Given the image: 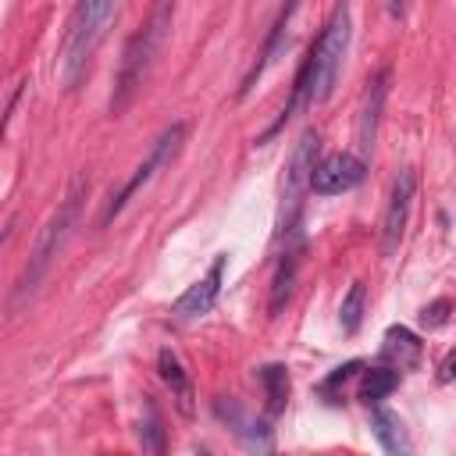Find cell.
I'll return each instance as SVG.
<instances>
[{
	"label": "cell",
	"mask_w": 456,
	"mask_h": 456,
	"mask_svg": "<svg viewBox=\"0 0 456 456\" xmlns=\"http://www.w3.org/2000/svg\"><path fill=\"white\" fill-rule=\"evenodd\" d=\"M381 349H385V356L399 360V367H417V360H420V338L403 324H392L385 331V346Z\"/></svg>",
	"instance_id": "16"
},
{
	"label": "cell",
	"mask_w": 456,
	"mask_h": 456,
	"mask_svg": "<svg viewBox=\"0 0 456 456\" xmlns=\"http://www.w3.org/2000/svg\"><path fill=\"white\" fill-rule=\"evenodd\" d=\"M260 381H264V395H267V417H278L289 403V370L281 363H267L260 370Z\"/></svg>",
	"instance_id": "17"
},
{
	"label": "cell",
	"mask_w": 456,
	"mask_h": 456,
	"mask_svg": "<svg viewBox=\"0 0 456 456\" xmlns=\"http://www.w3.org/2000/svg\"><path fill=\"white\" fill-rule=\"evenodd\" d=\"M296 7H299V0H285L281 4V11H278V18H274V25H271V36H267V43H264V50H260V61L246 71V78H242V89H239V96H246L253 86H256V78L285 53V43H289V21H292V14H296Z\"/></svg>",
	"instance_id": "11"
},
{
	"label": "cell",
	"mask_w": 456,
	"mask_h": 456,
	"mask_svg": "<svg viewBox=\"0 0 456 456\" xmlns=\"http://www.w3.org/2000/svg\"><path fill=\"white\" fill-rule=\"evenodd\" d=\"M224 260H228V256H214V264L207 267V274H203L196 285H189V289L175 299V317L185 321V317H203V314L214 310V303H217V296H221Z\"/></svg>",
	"instance_id": "10"
},
{
	"label": "cell",
	"mask_w": 456,
	"mask_h": 456,
	"mask_svg": "<svg viewBox=\"0 0 456 456\" xmlns=\"http://www.w3.org/2000/svg\"><path fill=\"white\" fill-rule=\"evenodd\" d=\"M388 82H392V68H381V71L367 82L363 107H360V125H356V142H360V153H363V157L374 153L378 125H381V107H385V96H388Z\"/></svg>",
	"instance_id": "9"
},
{
	"label": "cell",
	"mask_w": 456,
	"mask_h": 456,
	"mask_svg": "<svg viewBox=\"0 0 456 456\" xmlns=\"http://www.w3.org/2000/svg\"><path fill=\"white\" fill-rule=\"evenodd\" d=\"M82 196H86V182L82 178H75L71 182V189H68V196H64V203L53 210V217L46 221V228L39 232V242H36V249H32V256H28V267L21 271V278H18V285H14V299H11V306L18 310L32 292H36V285L46 278V271H50V264H53V256L64 249V242L71 239V232H75V224H78V210H82Z\"/></svg>",
	"instance_id": "1"
},
{
	"label": "cell",
	"mask_w": 456,
	"mask_h": 456,
	"mask_svg": "<svg viewBox=\"0 0 456 456\" xmlns=\"http://www.w3.org/2000/svg\"><path fill=\"white\" fill-rule=\"evenodd\" d=\"M317 150H321V139L314 128H306L289 157V167H285V178H281V207H278V239H296V224H299V214H303V196L310 192V171H314V160H317Z\"/></svg>",
	"instance_id": "5"
},
{
	"label": "cell",
	"mask_w": 456,
	"mask_h": 456,
	"mask_svg": "<svg viewBox=\"0 0 456 456\" xmlns=\"http://www.w3.org/2000/svg\"><path fill=\"white\" fill-rule=\"evenodd\" d=\"M363 299H367L363 281H353L349 292L342 296V306H338V324H342L346 335H353L360 328V321H363Z\"/></svg>",
	"instance_id": "18"
},
{
	"label": "cell",
	"mask_w": 456,
	"mask_h": 456,
	"mask_svg": "<svg viewBox=\"0 0 456 456\" xmlns=\"http://www.w3.org/2000/svg\"><path fill=\"white\" fill-rule=\"evenodd\" d=\"M449 310H452V303H449V299H435L431 306H424V310H420V324H424L428 331H435V328H442V324L449 321Z\"/></svg>",
	"instance_id": "19"
},
{
	"label": "cell",
	"mask_w": 456,
	"mask_h": 456,
	"mask_svg": "<svg viewBox=\"0 0 456 456\" xmlns=\"http://www.w3.org/2000/svg\"><path fill=\"white\" fill-rule=\"evenodd\" d=\"M167 25H171V0H157L150 21L125 46L121 71H118V89H114V100H110V114H118V110H125L132 103L135 89L142 86V78H146V71H150V64L157 57V50H160V43H164Z\"/></svg>",
	"instance_id": "2"
},
{
	"label": "cell",
	"mask_w": 456,
	"mask_h": 456,
	"mask_svg": "<svg viewBox=\"0 0 456 456\" xmlns=\"http://www.w3.org/2000/svg\"><path fill=\"white\" fill-rule=\"evenodd\" d=\"M346 50H349V7L338 4L317 39V46L310 50L306 57V107H317L324 103L331 93H335V82L342 75V61H346Z\"/></svg>",
	"instance_id": "3"
},
{
	"label": "cell",
	"mask_w": 456,
	"mask_h": 456,
	"mask_svg": "<svg viewBox=\"0 0 456 456\" xmlns=\"http://www.w3.org/2000/svg\"><path fill=\"white\" fill-rule=\"evenodd\" d=\"M410 4H413V0H385V11H388V18H392V21H406Z\"/></svg>",
	"instance_id": "20"
},
{
	"label": "cell",
	"mask_w": 456,
	"mask_h": 456,
	"mask_svg": "<svg viewBox=\"0 0 456 456\" xmlns=\"http://www.w3.org/2000/svg\"><path fill=\"white\" fill-rule=\"evenodd\" d=\"M413 192H417V175H413V167H403L392 182V192H388V203L381 214V253L385 256L399 253V242H403L406 221H410V207H413Z\"/></svg>",
	"instance_id": "7"
},
{
	"label": "cell",
	"mask_w": 456,
	"mask_h": 456,
	"mask_svg": "<svg viewBox=\"0 0 456 456\" xmlns=\"http://www.w3.org/2000/svg\"><path fill=\"white\" fill-rule=\"evenodd\" d=\"M370 431H374V438L381 442V449L388 452V456H410V438H406V428H403V420L392 413V410H374V417H370Z\"/></svg>",
	"instance_id": "14"
},
{
	"label": "cell",
	"mask_w": 456,
	"mask_h": 456,
	"mask_svg": "<svg viewBox=\"0 0 456 456\" xmlns=\"http://www.w3.org/2000/svg\"><path fill=\"white\" fill-rule=\"evenodd\" d=\"M7 235H11V224H7V228H0V246L7 242Z\"/></svg>",
	"instance_id": "21"
},
{
	"label": "cell",
	"mask_w": 456,
	"mask_h": 456,
	"mask_svg": "<svg viewBox=\"0 0 456 456\" xmlns=\"http://www.w3.org/2000/svg\"><path fill=\"white\" fill-rule=\"evenodd\" d=\"M395 388H399V370H395V367H370V370H363L356 395H360V403L378 406V403L388 399Z\"/></svg>",
	"instance_id": "15"
},
{
	"label": "cell",
	"mask_w": 456,
	"mask_h": 456,
	"mask_svg": "<svg viewBox=\"0 0 456 456\" xmlns=\"http://www.w3.org/2000/svg\"><path fill=\"white\" fill-rule=\"evenodd\" d=\"M157 370H160V381L167 385V392H171L178 413H182V417H192V410H196V388H192V378H189V370L182 367V360H178L171 349H160Z\"/></svg>",
	"instance_id": "12"
},
{
	"label": "cell",
	"mask_w": 456,
	"mask_h": 456,
	"mask_svg": "<svg viewBox=\"0 0 456 456\" xmlns=\"http://www.w3.org/2000/svg\"><path fill=\"white\" fill-rule=\"evenodd\" d=\"M363 157H353V153H328L321 160H314V171H310V192L317 196H338V192H349L363 182Z\"/></svg>",
	"instance_id": "8"
},
{
	"label": "cell",
	"mask_w": 456,
	"mask_h": 456,
	"mask_svg": "<svg viewBox=\"0 0 456 456\" xmlns=\"http://www.w3.org/2000/svg\"><path fill=\"white\" fill-rule=\"evenodd\" d=\"M182 142H185V121H175L171 128H164V132H160V139L153 142V150L146 153V160H142V164L125 178V185H121L118 192H110V200H107V207H103V214H100V224H103V228H107V224L125 210V203H128V200H132V196H135V192H139V189H142V185H146L160 167H167V164L178 157Z\"/></svg>",
	"instance_id": "6"
},
{
	"label": "cell",
	"mask_w": 456,
	"mask_h": 456,
	"mask_svg": "<svg viewBox=\"0 0 456 456\" xmlns=\"http://www.w3.org/2000/svg\"><path fill=\"white\" fill-rule=\"evenodd\" d=\"M299 253H303L299 235L285 239V249L278 256V271H274V281H271V299H267L271 314H281L289 306V299H292V285H296V271H299Z\"/></svg>",
	"instance_id": "13"
},
{
	"label": "cell",
	"mask_w": 456,
	"mask_h": 456,
	"mask_svg": "<svg viewBox=\"0 0 456 456\" xmlns=\"http://www.w3.org/2000/svg\"><path fill=\"white\" fill-rule=\"evenodd\" d=\"M114 7H118V0H78L75 4V14L68 21V36H64V50H61L68 86H78L96 43L103 39V28H107Z\"/></svg>",
	"instance_id": "4"
}]
</instances>
